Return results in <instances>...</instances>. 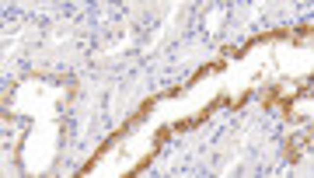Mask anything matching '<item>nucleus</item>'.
<instances>
[{"label":"nucleus","mask_w":314,"mask_h":178,"mask_svg":"<svg viewBox=\"0 0 314 178\" xmlns=\"http://www.w3.org/2000/svg\"><path fill=\"white\" fill-rule=\"evenodd\" d=\"M157 151H161V147H150V154H147V157H140V161H136V168H133L130 175H143V171H147V168L154 164V157H157Z\"/></svg>","instance_id":"nucleus-2"},{"label":"nucleus","mask_w":314,"mask_h":178,"mask_svg":"<svg viewBox=\"0 0 314 178\" xmlns=\"http://www.w3.org/2000/svg\"><path fill=\"white\" fill-rule=\"evenodd\" d=\"M168 136H171V126L157 129V136H154V147H164V143H168Z\"/></svg>","instance_id":"nucleus-3"},{"label":"nucleus","mask_w":314,"mask_h":178,"mask_svg":"<svg viewBox=\"0 0 314 178\" xmlns=\"http://www.w3.org/2000/svg\"><path fill=\"white\" fill-rule=\"evenodd\" d=\"M307 143H311V136H300V140H290V143H287V157H290V161H297V157H300V154L307 151Z\"/></svg>","instance_id":"nucleus-1"},{"label":"nucleus","mask_w":314,"mask_h":178,"mask_svg":"<svg viewBox=\"0 0 314 178\" xmlns=\"http://www.w3.org/2000/svg\"><path fill=\"white\" fill-rule=\"evenodd\" d=\"M279 102V87H269V91H265V108H272Z\"/></svg>","instance_id":"nucleus-4"}]
</instances>
